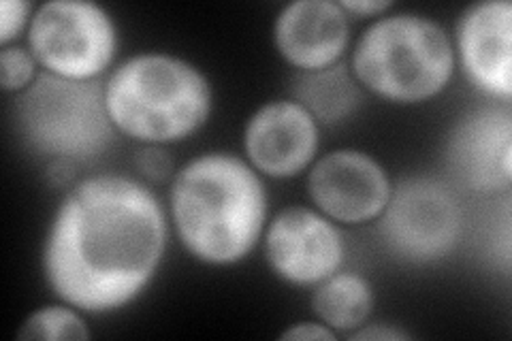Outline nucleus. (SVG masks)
<instances>
[{"label": "nucleus", "instance_id": "412c9836", "mask_svg": "<svg viewBox=\"0 0 512 341\" xmlns=\"http://www.w3.org/2000/svg\"><path fill=\"white\" fill-rule=\"evenodd\" d=\"M340 335L335 333L333 329H329L327 324H323L320 320H312V322H295L293 327H288L280 339L288 341V339H297V341H335Z\"/></svg>", "mask_w": 512, "mask_h": 341}, {"label": "nucleus", "instance_id": "9b49d317", "mask_svg": "<svg viewBox=\"0 0 512 341\" xmlns=\"http://www.w3.org/2000/svg\"><path fill=\"white\" fill-rule=\"evenodd\" d=\"M320 124L295 99L261 105L244 126V154L250 165L271 180H291L318 158Z\"/></svg>", "mask_w": 512, "mask_h": 341}, {"label": "nucleus", "instance_id": "f257e3e1", "mask_svg": "<svg viewBox=\"0 0 512 341\" xmlns=\"http://www.w3.org/2000/svg\"><path fill=\"white\" fill-rule=\"evenodd\" d=\"M167 241V211L146 182L90 175L71 186L50 220L41 254L45 282L79 312H118L152 284Z\"/></svg>", "mask_w": 512, "mask_h": 341}, {"label": "nucleus", "instance_id": "f8f14e48", "mask_svg": "<svg viewBox=\"0 0 512 341\" xmlns=\"http://www.w3.org/2000/svg\"><path fill=\"white\" fill-rule=\"evenodd\" d=\"M455 58L470 84L489 99L512 96V3L480 0L459 15Z\"/></svg>", "mask_w": 512, "mask_h": 341}, {"label": "nucleus", "instance_id": "4468645a", "mask_svg": "<svg viewBox=\"0 0 512 341\" xmlns=\"http://www.w3.org/2000/svg\"><path fill=\"white\" fill-rule=\"evenodd\" d=\"M365 90L359 86L348 62L299 73L293 84V99L306 107L320 126H335L348 120L363 103Z\"/></svg>", "mask_w": 512, "mask_h": 341}, {"label": "nucleus", "instance_id": "4be33fe9", "mask_svg": "<svg viewBox=\"0 0 512 341\" xmlns=\"http://www.w3.org/2000/svg\"><path fill=\"white\" fill-rule=\"evenodd\" d=\"M340 5L348 15H359V18H380L393 9L391 0H340Z\"/></svg>", "mask_w": 512, "mask_h": 341}, {"label": "nucleus", "instance_id": "a211bd4d", "mask_svg": "<svg viewBox=\"0 0 512 341\" xmlns=\"http://www.w3.org/2000/svg\"><path fill=\"white\" fill-rule=\"evenodd\" d=\"M135 169L146 184H165L173 180V158L160 145H143L135 156Z\"/></svg>", "mask_w": 512, "mask_h": 341}, {"label": "nucleus", "instance_id": "20e7f679", "mask_svg": "<svg viewBox=\"0 0 512 341\" xmlns=\"http://www.w3.org/2000/svg\"><path fill=\"white\" fill-rule=\"evenodd\" d=\"M359 86L397 105L427 103L455 75V45L448 30L423 13H384L367 26L350 56Z\"/></svg>", "mask_w": 512, "mask_h": 341}, {"label": "nucleus", "instance_id": "6ab92c4d", "mask_svg": "<svg viewBox=\"0 0 512 341\" xmlns=\"http://www.w3.org/2000/svg\"><path fill=\"white\" fill-rule=\"evenodd\" d=\"M35 9L28 0H3L0 3V45L9 47L30 28Z\"/></svg>", "mask_w": 512, "mask_h": 341}, {"label": "nucleus", "instance_id": "9d476101", "mask_svg": "<svg viewBox=\"0 0 512 341\" xmlns=\"http://www.w3.org/2000/svg\"><path fill=\"white\" fill-rule=\"evenodd\" d=\"M455 180L478 194L508 192L512 184V113L508 103L485 105L459 118L446 141Z\"/></svg>", "mask_w": 512, "mask_h": 341}, {"label": "nucleus", "instance_id": "f03ea898", "mask_svg": "<svg viewBox=\"0 0 512 341\" xmlns=\"http://www.w3.org/2000/svg\"><path fill=\"white\" fill-rule=\"evenodd\" d=\"M175 237L195 261L231 267L259 246L269 222L263 175L231 152H205L175 171L169 190Z\"/></svg>", "mask_w": 512, "mask_h": 341}, {"label": "nucleus", "instance_id": "aec40b11", "mask_svg": "<svg viewBox=\"0 0 512 341\" xmlns=\"http://www.w3.org/2000/svg\"><path fill=\"white\" fill-rule=\"evenodd\" d=\"M346 337L350 341H408L412 335L387 322H365Z\"/></svg>", "mask_w": 512, "mask_h": 341}, {"label": "nucleus", "instance_id": "39448f33", "mask_svg": "<svg viewBox=\"0 0 512 341\" xmlns=\"http://www.w3.org/2000/svg\"><path fill=\"white\" fill-rule=\"evenodd\" d=\"M15 124L32 152L71 167L101 156L118 133L101 79L73 81L45 71L15 99Z\"/></svg>", "mask_w": 512, "mask_h": 341}, {"label": "nucleus", "instance_id": "1a4fd4ad", "mask_svg": "<svg viewBox=\"0 0 512 341\" xmlns=\"http://www.w3.org/2000/svg\"><path fill=\"white\" fill-rule=\"evenodd\" d=\"M391 175L382 162L357 148L331 150L308 171L312 205L335 224L376 222L389 203Z\"/></svg>", "mask_w": 512, "mask_h": 341}, {"label": "nucleus", "instance_id": "7ed1b4c3", "mask_svg": "<svg viewBox=\"0 0 512 341\" xmlns=\"http://www.w3.org/2000/svg\"><path fill=\"white\" fill-rule=\"evenodd\" d=\"M103 92L109 120L120 135L160 148L199 133L214 109L207 75L169 52L126 58L103 81Z\"/></svg>", "mask_w": 512, "mask_h": 341}, {"label": "nucleus", "instance_id": "6e6552de", "mask_svg": "<svg viewBox=\"0 0 512 341\" xmlns=\"http://www.w3.org/2000/svg\"><path fill=\"white\" fill-rule=\"evenodd\" d=\"M265 258L278 280L291 286H316L346 263L340 224L316 207L291 205L271 218L263 233Z\"/></svg>", "mask_w": 512, "mask_h": 341}, {"label": "nucleus", "instance_id": "f3484780", "mask_svg": "<svg viewBox=\"0 0 512 341\" xmlns=\"http://www.w3.org/2000/svg\"><path fill=\"white\" fill-rule=\"evenodd\" d=\"M37 77L39 62L28 47H3V52H0V88L5 94H22Z\"/></svg>", "mask_w": 512, "mask_h": 341}, {"label": "nucleus", "instance_id": "423d86ee", "mask_svg": "<svg viewBox=\"0 0 512 341\" xmlns=\"http://www.w3.org/2000/svg\"><path fill=\"white\" fill-rule=\"evenodd\" d=\"M28 50L39 67L56 77L96 81L118 54V26L92 0H47L32 15Z\"/></svg>", "mask_w": 512, "mask_h": 341}, {"label": "nucleus", "instance_id": "0eeeda50", "mask_svg": "<svg viewBox=\"0 0 512 341\" xmlns=\"http://www.w3.org/2000/svg\"><path fill=\"white\" fill-rule=\"evenodd\" d=\"M378 233L399 261L431 265L451 254L461 239L463 209L455 190L434 175H408L393 184Z\"/></svg>", "mask_w": 512, "mask_h": 341}, {"label": "nucleus", "instance_id": "2eb2a0df", "mask_svg": "<svg viewBox=\"0 0 512 341\" xmlns=\"http://www.w3.org/2000/svg\"><path fill=\"white\" fill-rule=\"evenodd\" d=\"M374 288L355 271H338L314 286L312 312L338 335H350L370 320L374 312Z\"/></svg>", "mask_w": 512, "mask_h": 341}, {"label": "nucleus", "instance_id": "ddd939ff", "mask_svg": "<svg viewBox=\"0 0 512 341\" xmlns=\"http://www.w3.org/2000/svg\"><path fill=\"white\" fill-rule=\"evenodd\" d=\"M274 43L299 73L333 67L350 45V15L335 0H293L276 15Z\"/></svg>", "mask_w": 512, "mask_h": 341}, {"label": "nucleus", "instance_id": "dca6fc26", "mask_svg": "<svg viewBox=\"0 0 512 341\" xmlns=\"http://www.w3.org/2000/svg\"><path fill=\"white\" fill-rule=\"evenodd\" d=\"M77 307L69 303L45 305L41 310L28 314L18 331L20 341H84L92 333Z\"/></svg>", "mask_w": 512, "mask_h": 341}]
</instances>
